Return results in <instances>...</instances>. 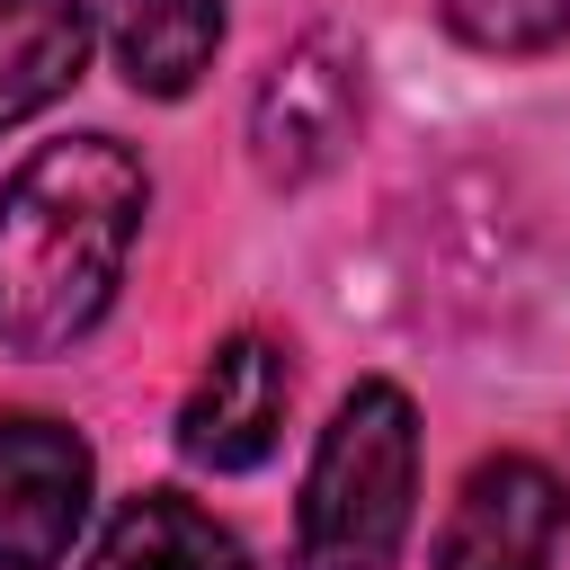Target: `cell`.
<instances>
[{"label": "cell", "instance_id": "obj_5", "mask_svg": "<svg viewBox=\"0 0 570 570\" xmlns=\"http://www.w3.org/2000/svg\"><path fill=\"white\" fill-rule=\"evenodd\" d=\"M89 445L62 419H0V570H62L89 525Z\"/></svg>", "mask_w": 570, "mask_h": 570}, {"label": "cell", "instance_id": "obj_6", "mask_svg": "<svg viewBox=\"0 0 570 570\" xmlns=\"http://www.w3.org/2000/svg\"><path fill=\"white\" fill-rule=\"evenodd\" d=\"M285 401H294L285 347L258 338V330H240V338H223V347L205 356V374L187 383V401H178V454H187L196 472H249V463L276 454Z\"/></svg>", "mask_w": 570, "mask_h": 570}, {"label": "cell", "instance_id": "obj_9", "mask_svg": "<svg viewBox=\"0 0 570 570\" xmlns=\"http://www.w3.org/2000/svg\"><path fill=\"white\" fill-rule=\"evenodd\" d=\"M223 45V0H125L116 9V71L142 98H187Z\"/></svg>", "mask_w": 570, "mask_h": 570}, {"label": "cell", "instance_id": "obj_2", "mask_svg": "<svg viewBox=\"0 0 570 570\" xmlns=\"http://www.w3.org/2000/svg\"><path fill=\"white\" fill-rule=\"evenodd\" d=\"M419 499V410L401 383H356L303 472L294 570H392Z\"/></svg>", "mask_w": 570, "mask_h": 570}, {"label": "cell", "instance_id": "obj_7", "mask_svg": "<svg viewBox=\"0 0 570 570\" xmlns=\"http://www.w3.org/2000/svg\"><path fill=\"white\" fill-rule=\"evenodd\" d=\"M89 45L98 27L80 0H0V134L53 107L89 71Z\"/></svg>", "mask_w": 570, "mask_h": 570}, {"label": "cell", "instance_id": "obj_10", "mask_svg": "<svg viewBox=\"0 0 570 570\" xmlns=\"http://www.w3.org/2000/svg\"><path fill=\"white\" fill-rule=\"evenodd\" d=\"M436 18L472 53H561L570 45V0H436Z\"/></svg>", "mask_w": 570, "mask_h": 570}, {"label": "cell", "instance_id": "obj_1", "mask_svg": "<svg viewBox=\"0 0 570 570\" xmlns=\"http://www.w3.org/2000/svg\"><path fill=\"white\" fill-rule=\"evenodd\" d=\"M151 178L116 134H62L0 187V347L62 356L125 285Z\"/></svg>", "mask_w": 570, "mask_h": 570}, {"label": "cell", "instance_id": "obj_3", "mask_svg": "<svg viewBox=\"0 0 570 570\" xmlns=\"http://www.w3.org/2000/svg\"><path fill=\"white\" fill-rule=\"evenodd\" d=\"M356 45L338 27H312L303 45H285L249 98V160L267 187H312L321 169H338V151L356 142V107H365V80H356Z\"/></svg>", "mask_w": 570, "mask_h": 570}, {"label": "cell", "instance_id": "obj_4", "mask_svg": "<svg viewBox=\"0 0 570 570\" xmlns=\"http://www.w3.org/2000/svg\"><path fill=\"white\" fill-rule=\"evenodd\" d=\"M561 525H570V490L534 454H481L436 525L428 570H543L561 552Z\"/></svg>", "mask_w": 570, "mask_h": 570}, {"label": "cell", "instance_id": "obj_8", "mask_svg": "<svg viewBox=\"0 0 570 570\" xmlns=\"http://www.w3.org/2000/svg\"><path fill=\"white\" fill-rule=\"evenodd\" d=\"M89 570H249V552H240V534L214 525L196 499L142 490V499H125L116 525L98 534Z\"/></svg>", "mask_w": 570, "mask_h": 570}]
</instances>
